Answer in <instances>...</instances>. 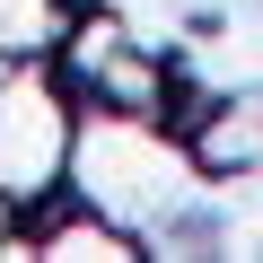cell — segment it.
Wrapping results in <instances>:
<instances>
[{"label":"cell","instance_id":"cell-1","mask_svg":"<svg viewBox=\"0 0 263 263\" xmlns=\"http://www.w3.org/2000/svg\"><path fill=\"white\" fill-rule=\"evenodd\" d=\"M70 184H79L88 211H105L132 246H149V254H176V219H228L211 167L184 141H167L158 114H123V105H97L79 123Z\"/></svg>","mask_w":263,"mask_h":263},{"label":"cell","instance_id":"cell-2","mask_svg":"<svg viewBox=\"0 0 263 263\" xmlns=\"http://www.w3.org/2000/svg\"><path fill=\"white\" fill-rule=\"evenodd\" d=\"M70 141H79V114L62 79L44 62H9L0 70V193H9V211H35L70 176Z\"/></svg>","mask_w":263,"mask_h":263},{"label":"cell","instance_id":"cell-3","mask_svg":"<svg viewBox=\"0 0 263 263\" xmlns=\"http://www.w3.org/2000/svg\"><path fill=\"white\" fill-rule=\"evenodd\" d=\"M62 35H70V9H62V0H0V70L62 53Z\"/></svg>","mask_w":263,"mask_h":263},{"label":"cell","instance_id":"cell-4","mask_svg":"<svg viewBox=\"0 0 263 263\" xmlns=\"http://www.w3.org/2000/svg\"><path fill=\"white\" fill-rule=\"evenodd\" d=\"M9 219H18V211H9V193H0V246H9Z\"/></svg>","mask_w":263,"mask_h":263}]
</instances>
